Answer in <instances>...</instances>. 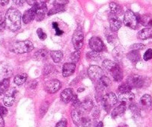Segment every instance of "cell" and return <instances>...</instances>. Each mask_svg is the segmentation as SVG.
Instances as JSON below:
<instances>
[{
  "label": "cell",
  "instance_id": "cell-1",
  "mask_svg": "<svg viewBox=\"0 0 152 127\" xmlns=\"http://www.w3.org/2000/svg\"><path fill=\"white\" fill-rule=\"evenodd\" d=\"M5 22L9 30L16 32L21 28V14L16 8H9L5 14Z\"/></svg>",
  "mask_w": 152,
  "mask_h": 127
},
{
  "label": "cell",
  "instance_id": "cell-2",
  "mask_svg": "<svg viewBox=\"0 0 152 127\" xmlns=\"http://www.w3.org/2000/svg\"><path fill=\"white\" fill-rule=\"evenodd\" d=\"M34 49V45L29 40L19 41L14 43L11 48V52L16 54H23L29 52Z\"/></svg>",
  "mask_w": 152,
  "mask_h": 127
},
{
  "label": "cell",
  "instance_id": "cell-3",
  "mask_svg": "<svg viewBox=\"0 0 152 127\" xmlns=\"http://www.w3.org/2000/svg\"><path fill=\"white\" fill-rule=\"evenodd\" d=\"M124 23L128 28H131L132 29H136L138 27L139 20L138 16L136 15L133 11L128 10L125 13L124 15Z\"/></svg>",
  "mask_w": 152,
  "mask_h": 127
},
{
  "label": "cell",
  "instance_id": "cell-4",
  "mask_svg": "<svg viewBox=\"0 0 152 127\" xmlns=\"http://www.w3.org/2000/svg\"><path fill=\"white\" fill-rule=\"evenodd\" d=\"M118 102V98L116 94L113 93H108L107 94L104 95L102 100V106H103L104 109L107 112L110 110L111 108L116 105Z\"/></svg>",
  "mask_w": 152,
  "mask_h": 127
},
{
  "label": "cell",
  "instance_id": "cell-5",
  "mask_svg": "<svg viewBox=\"0 0 152 127\" xmlns=\"http://www.w3.org/2000/svg\"><path fill=\"white\" fill-rule=\"evenodd\" d=\"M72 43L76 50H80L84 44V34L80 29L76 30L72 36Z\"/></svg>",
  "mask_w": 152,
  "mask_h": 127
},
{
  "label": "cell",
  "instance_id": "cell-6",
  "mask_svg": "<svg viewBox=\"0 0 152 127\" xmlns=\"http://www.w3.org/2000/svg\"><path fill=\"white\" fill-rule=\"evenodd\" d=\"M127 83L131 88H140L144 85L145 81L142 76L139 75H131L127 79Z\"/></svg>",
  "mask_w": 152,
  "mask_h": 127
},
{
  "label": "cell",
  "instance_id": "cell-7",
  "mask_svg": "<svg viewBox=\"0 0 152 127\" xmlns=\"http://www.w3.org/2000/svg\"><path fill=\"white\" fill-rule=\"evenodd\" d=\"M88 76L93 81H99L104 76L103 70L100 67L92 65L88 69Z\"/></svg>",
  "mask_w": 152,
  "mask_h": 127
},
{
  "label": "cell",
  "instance_id": "cell-8",
  "mask_svg": "<svg viewBox=\"0 0 152 127\" xmlns=\"http://www.w3.org/2000/svg\"><path fill=\"white\" fill-rule=\"evenodd\" d=\"M46 1H37V11L36 14L37 21H41L44 19L46 16V12H47V6H46Z\"/></svg>",
  "mask_w": 152,
  "mask_h": 127
},
{
  "label": "cell",
  "instance_id": "cell-9",
  "mask_svg": "<svg viewBox=\"0 0 152 127\" xmlns=\"http://www.w3.org/2000/svg\"><path fill=\"white\" fill-rule=\"evenodd\" d=\"M89 45H90V49L93 52L100 53V52H102L104 49V45L103 42L98 37H91L90 41H89Z\"/></svg>",
  "mask_w": 152,
  "mask_h": 127
},
{
  "label": "cell",
  "instance_id": "cell-10",
  "mask_svg": "<svg viewBox=\"0 0 152 127\" xmlns=\"http://www.w3.org/2000/svg\"><path fill=\"white\" fill-rule=\"evenodd\" d=\"M37 11V4H35V5H34V6H32L30 9L27 10V11L24 13V14L23 15V23H24L25 24H27V23H31L32 20H34V18L36 17Z\"/></svg>",
  "mask_w": 152,
  "mask_h": 127
},
{
  "label": "cell",
  "instance_id": "cell-11",
  "mask_svg": "<svg viewBox=\"0 0 152 127\" xmlns=\"http://www.w3.org/2000/svg\"><path fill=\"white\" fill-rule=\"evenodd\" d=\"M111 85V81L108 77L103 76L99 81H97V85H96V90L99 92L105 91L107 89L109 88Z\"/></svg>",
  "mask_w": 152,
  "mask_h": 127
},
{
  "label": "cell",
  "instance_id": "cell-12",
  "mask_svg": "<svg viewBox=\"0 0 152 127\" xmlns=\"http://www.w3.org/2000/svg\"><path fill=\"white\" fill-rule=\"evenodd\" d=\"M110 22V29L113 32L116 33V32L119 30V29L122 26V22L118 18L117 16L114 15V14H110L109 17Z\"/></svg>",
  "mask_w": 152,
  "mask_h": 127
},
{
  "label": "cell",
  "instance_id": "cell-13",
  "mask_svg": "<svg viewBox=\"0 0 152 127\" xmlns=\"http://www.w3.org/2000/svg\"><path fill=\"white\" fill-rule=\"evenodd\" d=\"M46 90L49 93H54L58 91L61 87V84L59 80L52 79L47 81L46 84Z\"/></svg>",
  "mask_w": 152,
  "mask_h": 127
},
{
  "label": "cell",
  "instance_id": "cell-14",
  "mask_svg": "<svg viewBox=\"0 0 152 127\" xmlns=\"http://www.w3.org/2000/svg\"><path fill=\"white\" fill-rule=\"evenodd\" d=\"M109 73L113 76V79L116 81H122L123 78V71L118 64H116L112 69L110 70Z\"/></svg>",
  "mask_w": 152,
  "mask_h": 127
},
{
  "label": "cell",
  "instance_id": "cell-15",
  "mask_svg": "<svg viewBox=\"0 0 152 127\" xmlns=\"http://www.w3.org/2000/svg\"><path fill=\"white\" fill-rule=\"evenodd\" d=\"M152 106V100L151 97L148 94H145L141 97L140 101V109L147 110Z\"/></svg>",
  "mask_w": 152,
  "mask_h": 127
},
{
  "label": "cell",
  "instance_id": "cell-16",
  "mask_svg": "<svg viewBox=\"0 0 152 127\" xmlns=\"http://www.w3.org/2000/svg\"><path fill=\"white\" fill-rule=\"evenodd\" d=\"M134 93L131 91L130 92H118V99L123 103H131L134 100Z\"/></svg>",
  "mask_w": 152,
  "mask_h": 127
},
{
  "label": "cell",
  "instance_id": "cell-17",
  "mask_svg": "<svg viewBox=\"0 0 152 127\" xmlns=\"http://www.w3.org/2000/svg\"><path fill=\"white\" fill-rule=\"evenodd\" d=\"M76 65L74 63H66L63 66V76L68 77L72 75L75 70Z\"/></svg>",
  "mask_w": 152,
  "mask_h": 127
},
{
  "label": "cell",
  "instance_id": "cell-18",
  "mask_svg": "<svg viewBox=\"0 0 152 127\" xmlns=\"http://www.w3.org/2000/svg\"><path fill=\"white\" fill-rule=\"evenodd\" d=\"M15 90H11V91L8 92L5 95L3 99V103L5 106L10 107L14 104V101H15Z\"/></svg>",
  "mask_w": 152,
  "mask_h": 127
},
{
  "label": "cell",
  "instance_id": "cell-19",
  "mask_svg": "<svg viewBox=\"0 0 152 127\" xmlns=\"http://www.w3.org/2000/svg\"><path fill=\"white\" fill-rule=\"evenodd\" d=\"M74 94H73V90L71 88H66L62 91L61 94V100L65 103H69L70 101H72Z\"/></svg>",
  "mask_w": 152,
  "mask_h": 127
},
{
  "label": "cell",
  "instance_id": "cell-20",
  "mask_svg": "<svg viewBox=\"0 0 152 127\" xmlns=\"http://www.w3.org/2000/svg\"><path fill=\"white\" fill-rule=\"evenodd\" d=\"M125 110H126V106H125V103H122V104L118 106L117 107H116L112 111L111 116H112V117L113 118H116V117L121 116V115H122L124 113H125Z\"/></svg>",
  "mask_w": 152,
  "mask_h": 127
},
{
  "label": "cell",
  "instance_id": "cell-21",
  "mask_svg": "<svg viewBox=\"0 0 152 127\" xmlns=\"http://www.w3.org/2000/svg\"><path fill=\"white\" fill-rule=\"evenodd\" d=\"M105 37H107V40L110 44L116 45V43L118 42V37L115 32H113L112 31L107 29L105 32Z\"/></svg>",
  "mask_w": 152,
  "mask_h": 127
},
{
  "label": "cell",
  "instance_id": "cell-22",
  "mask_svg": "<svg viewBox=\"0 0 152 127\" xmlns=\"http://www.w3.org/2000/svg\"><path fill=\"white\" fill-rule=\"evenodd\" d=\"M152 37V29L151 28H145L142 29L138 33V37L140 40H146Z\"/></svg>",
  "mask_w": 152,
  "mask_h": 127
},
{
  "label": "cell",
  "instance_id": "cell-23",
  "mask_svg": "<svg viewBox=\"0 0 152 127\" xmlns=\"http://www.w3.org/2000/svg\"><path fill=\"white\" fill-rule=\"evenodd\" d=\"M98 123L96 120L90 117H83L81 120V126L82 127H96Z\"/></svg>",
  "mask_w": 152,
  "mask_h": 127
},
{
  "label": "cell",
  "instance_id": "cell-24",
  "mask_svg": "<svg viewBox=\"0 0 152 127\" xmlns=\"http://www.w3.org/2000/svg\"><path fill=\"white\" fill-rule=\"evenodd\" d=\"M139 23L147 27H152V17L150 15H142L138 17Z\"/></svg>",
  "mask_w": 152,
  "mask_h": 127
},
{
  "label": "cell",
  "instance_id": "cell-25",
  "mask_svg": "<svg viewBox=\"0 0 152 127\" xmlns=\"http://www.w3.org/2000/svg\"><path fill=\"white\" fill-rule=\"evenodd\" d=\"M72 119L73 123L75 124L77 126H79L81 125V120H82V117H81V113L78 110H72L71 113Z\"/></svg>",
  "mask_w": 152,
  "mask_h": 127
},
{
  "label": "cell",
  "instance_id": "cell-26",
  "mask_svg": "<svg viewBox=\"0 0 152 127\" xmlns=\"http://www.w3.org/2000/svg\"><path fill=\"white\" fill-rule=\"evenodd\" d=\"M110 8L111 14L117 16V17L122 14V7L118 5V4L115 3V2H110Z\"/></svg>",
  "mask_w": 152,
  "mask_h": 127
},
{
  "label": "cell",
  "instance_id": "cell-27",
  "mask_svg": "<svg viewBox=\"0 0 152 127\" xmlns=\"http://www.w3.org/2000/svg\"><path fill=\"white\" fill-rule=\"evenodd\" d=\"M34 57V58L37 61H44L48 57L47 50L43 49H39V50H37L35 52Z\"/></svg>",
  "mask_w": 152,
  "mask_h": 127
},
{
  "label": "cell",
  "instance_id": "cell-28",
  "mask_svg": "<svg viewBox=\"0 0 152 127\" xmlns=\"http://www.w3.org/2000/svg\"><path fill=\"white\" fill-rule=\"evenodd\" d=\"M140 57L141 56H140V54L138 51L132 50L127 54V58L134 63L138 62L140 60Z\"/></svg>",
  "mask_w": 152,
  "mask_h": 127
},
{
  "label": "cell",
  "instance_id": "cell-29",
  "mask_svg": "<svg viewBox=\"0 0 152 127\" xmlns=\"http://www.w3.org/2000/svg\"><path fill=\"white\" fill-rule=\"evenodd\" d=\"M81 107L84 109L86 112H90L92 109L94 107V105H93V100H90V99L87 98L85 100H84V101L81 103Z\"/></svg>",
  "mask_w": 152,
  "mask_h": 127
},
{
  "label": "cell",
  "instance_id": "cell-30",
  "mask_svg": "<svg viewBox=\"0 0 152 127\" xmlns=\"http://www.w3.org/2000/svg\"><path fill=\"white\" fill-rule=\"evenodd\" d=\"M113 56L118 62H121L123 58V51L120 47H116L113 50Z\"/></svg>",
  "mask_w": 152,
  "mask_h": 127
},
{
  "label": "cell",
  "instance_id": "cell-31",
  "mask_svg": "<svg viewBox=\"0 0 152 127\" xmlns=\"http://www.w3.org/2000/svg\"><path fill=\"white\" fill-rule=\"evenodd\" d=\"M51 57H52V60L54 61V62L58 63L62 60L63 56H64V54L61 51H51L50 52Z\"/></svg>",
  "mask_w": 152,
  "mask_h": 127
},
{
  "label": "cell",
  "instance_id": "cell-32",
  "mask_svg": "<svg viewBox=\"0 0 152 127\" xmlns=\"http://www.w3.org/2000/svg\"><path fill=\"white\" fill-rule=\"evenodd\" d=\"M27 74H19V75L16 76L15 78H14V83L16 84H17V85H22V84L26 82V81L27 80Z\"/></svg>",
  "mask_w": 152,
  "mask_h": 127
},
{
  "label": "cell",
  "instance_id": "cell-33",
  "mask_svg": "<svg viewBox=\"0 0 152 127\" xmlns=\"http://www.w3.org/2000/svg\"><path fill=\"white\" fill-rule=\"evenodd\" d=\"M87 57V59L89 60L90 61H99L101 60V55L99 52H89L86 55Z\"/></svg>",
  "mask_w": 152,
  "mask_h": 127
},
{
  "label": "cell",
  "instance_id": "cell-34",
  "mask_svg": "<svg viewBox=\"0 0 152 127\" xmlns=\"http://www.w3.org/2000/svg\"><path fill=\"white\" fill-rule=\"evenodd\" d=\"M10 85V79H4L1 82H0V95L5 93L8 89Z\"/></svg>",
  "mask_w": 152,
  "mask_h": 127
},
{
  "label": "cell",
  "instance_id": "cell-35",
  "mask_svg": "<svg viewBox=\"0 0 152 127\" xmlns=\"http://www.w3.org/2000/svg\"><path fill=\"white\" fill-rule=\"evenodd\" d=\"M129 109L134 117H140V108L138 105L132 103V104L130 105Z\"/></svg>",
  "mask_w": 152,
  "mask_h": 127
},
{
  "label": "cell",
  "instance_id": "cell-36",
  "mask_svg": "<svg viewBox=\"0 0 152 127\" xmlns=\"http://www.w3.org/2000/svg\"><path fill=\"white\" fill-rule=\"evenodd\" d=\"M116 65V63L113 62V61H110V60H105V61H103L102 66H103V68L106 70V71H107V72L109 73L110 70Z\"/></svg>",
  "mask_w": 152,
  "mask_h": 127
},
{
  "label": "cell",
  "instance_id": "cell-37",
  "mask_svg": "<svg viewBox=\"0 0 152 127\" xmlns=\"http://www.w3.org/2000/svg\"><path fill=\"white\" fill-rule=\"evenodd\" d=\"M80 56H81V52H80V50H75L71 54V55H70V59L75 64V63L78 62L79 61Z\"/></svg>",
  "mask_w": 152,
  "mask_h": 127
},
{
  "label": "cell",
  "instance_id": "cell-38",
  "mask_svg": "<svg viewBox=\"0 0 152 127\" xmlns=\"http://www.w3.org/2000/svg\"><path fill=\"white\" fill-rule=\"evenodd\" d=\"M49 104L48 102H44V103H42V105L40 106V117L44 116V115L46 113L48 109H49Z\"/></svg>",
  "mask_w": 152,
  "mask_h": 127
},
{
  "label": "cell",
  "instance_id": "cell-39",
  "mask_svg": "<svg viewBox=\"0 0 152 127\" xmlns=\"http://www.w3.org/2000/svg\"><path fill=\"white\" fill-rule=\"evenodd\" d=\"M131 87H130L129 84L127 82L123 83L122 84H121L120 86L118 88V92H130L131 90Z\"/></svg>",
  "mask_w": 152,
  "mask_h": 127
},
{
  "label": "cell",
  "instance_id": "cell-40",
  "mask_svg": "<svg viewBox=\"0 0 152 127\" xmlns=\"http://www.w3.org/2000/svg\"><path fill=\"white\" fill-rule=\"evenodd\" d=\"M54 70H55V68H54V67L52 66V65H46V66H45V68H43V74H44L45 76L50 75V74L53 73Z\"/></svg>",
  "mask_w": 152,
  "mask_h": 127
},
{
  "label": "cell",
  "instance_id": "cell-41",
  "mask_svg": "<svg viewBox=\"0 0 152 127\" xmlns=\"http://www.w3.org/2000/svg\"><path fill=\"white\" fill-rule=\"evenodd\" d=\"M65 11V8H60V7H54L53 8H52L51 10H49V13H48V15L51 16L52 14H55L57 13L62 12V11Z\"/></svg>",
  "mask_w": 152,
  "mask_h": 127
},
{
  "label": "cell",
  "instance_id": "cell-42",
  "mask_svg": "<svg viewBox=\"0 0 152 127\" xmlns=\"http://www.w3.org/2000/svg\"><path fill=\"white\" fill-rule=\"evenodd\" d=\"M12 73H13V71H12V69H11V68H10V67L8 66H6L3 68V75L5 77V79H9L8 77L11 76Z\"/></svg>",
  "mask_w": 152,
  "mask_h": 127
},
{
  "label": "cell",
  "instance_id": "cell-43",
  "mask_svg": "<svg viewBox=\"0 0 152 127\" xmlns=\"http://www.w3.org/2000/svg\"><path fill=\"white\" fill-rule=\"evenodd\" d=\"M69 3V1H64V0H57L53 2L54 7H60V8H64L66 5Z\"/></svg>",
  "mask_w": 152,
  "mask_h": 127
},
{
  "label": "cell",
  "instance_id": "cell-44",
  "mask_svg": "<svg viewBox=\"0 0 152 127\" xmlns=\"http://www.w3.org/2000/svg\"><path fill=\"white\" fill-rule=\"evenodd\" d=\"M37 34L38 37H39V38L42 40H46V37H47V35H46V33H45L44 32H43V29H40V28L37 30Z\"/></svg>",
  "mask_w": 152,
  "mask_h": 127
},
{
  "label": "cell",
  "instance_id": "cell-45",
  "mask_svg": "<svg viewBox=\"0 0 152 127\" xmlns=\"http://www.w3.org/2000/svg\"><path fill=\"white\" fill-rule=\"evenodd\" d=\"M100 114H101V111L100 109H99V108L98 107V106L95 107L94 109H93V112H92V116H93V119L97 120L98 118H99Z\"/></svg>",
  "mask_w": 152,
  "mask_h": 127
},
{
  "label": "cell",
  "instance_id": "cell-46",
  "mask_svg": "<svg viewBox=\"0 0 152 127\" xmlns=\"http://www.w3.org/2000/svg\"><path fill=\"white\" fill-rule=\"evenodd\" d=\"M144 48H145V45L142 44V43H135V44H133L132 46H131V49L134 51L142 50V49H143Z\"/></svg>",
  "mask_w": 152,
  "mask_h": 127
},
{
  "label": "cell",
  "instance_id": "cell-47",
  "mask_svg": "<svg viewBox=\"0 0 152 127\" xmlns=\"http://www.w3.org/2000/svg\"><path fill=\"white\" fill-rule=\"evenodd\" d=\"M143 58L145 61H149L152 58V49H148L145 52L144 55H143Z\"/></svg>",
  "mask_w": 152,
  "mask_h": 127
},
{
  "label": "cell",
  "instance_id": "cell-48",
  "mask_svg": "<svg viewBox=\"0 0 152 127\" xmlns=\"http://www.w3.org/2000/svg\"><path fill=\"white\" fill-rule=\"evenodd\" d=\"M72 101V105L74 106V107L78 108V107H79V106H81V102L78 100V97H77V96H75V95H74V97H73Z\"/></svg>",
  "mask_w": 152,
  "mask_h": 127
},
{
  "label": "cell",
  "instance_id": "cell-49",
  "mask_svg": "<svg viewBox=\"0 0 152 127\" xmlns=\"http://www.w3.org/2000/svg\"><path fill=\"white\" fill-rule=\"evenodd\" d=\"M5 26V17H3V14L2 12H0V30H3Z\"/></svg>",
  "mask_w": 152,
  "mask_h": 127
},
{
  "label": "cell",
  "instance_id": "cell-50",
  "mask_svg": "<svg viewBox=\"0 0 152 127\" xmlns=\"http://www.w3.org/2000/svg\"><path fill=\"white\" fill-rule=\"evenodd\" d=\"M52 26H53V28L55 29V31H56L57 35H61L64 33V32H63V31H61V29H60L59 26H58V24L57 23H53V24H52Z\"/></svg>",
  "mask_w": 152,
  "mask_h": 127
},
{
  "label": "cell",
  "instance_id": "cell-51",
  "mask_svg": "<svg viewBox=\"0 0 152 127\" xmlns=\"http://www.w3.org/2000/svg\"><path fill=\"white\" fill-rule=\"evenodd\" d=\"M7 114H8V110H7L6 108L0 106V116L3 117L6 116Z\"/></svg>",
  "mask_w": 152,
  "mask_h": 127
},
{
  "label": "cell",
  "instance_id": "cell-52",
  "mask_svg": "<svg viewBox=\"0 0 152 127\" xmlns=\"http://www.w3.org/2000/svg\"><path fill=\"white\" fill-rule=\"evenodd\" d=\"M56 127H67V121L66 119L61 120L57 123Z\"/></svg>",
  "mask_w": 152,
  "mask_h": 127
},
{
  "label": "cell",
  "instance_id": "cell-53",
  "mask_svg": "<svg viewBox=\"0 0 152 127\" xmlns=\"http://www.w3.org/2000/svg\"><path fill=\"white\" fill-rule=\"evenodd\" d=\"M37 86V81L36 80H34V81H31V84L30 85L31 88L34 89V88H36Z\"/></svg>",
  "mask_w": 152,
  "mask_h": 127
},
{
  "label": "cell",
  "instance_id": "cell-54",
  "mask_svg": "<svg viewBox=\"0 0 152 127\" xmlns=\"http://www.w3.org/2000/svg\"><path fill=\"white\" fill-rule=\"evenodd\" d=\"M14 3H16V5H19V6H23V3H24V1H14Z\"/></svg>",
  "mask_w": 152,
  "mask_h": 127
},
{
  "label": "cell",
  "instance_id": "cell-55",
  "mask_svg": "<svg viewBox=\"0 0 152 127\" xmlns=\"http://www.w3.org/2000/svg\"><path fill=\"white\" fill-rule=\"evenodd\" d=\"M5 126V121H4L3 117L0 116V127Z\"/></svg>",
  "mask_w": 152,
  "mask_h": 127
},
{
  "label": "cell",
  "instance_id": "cell-56",
  "mask_svg": "<svg viewBox=\"0 0 152 127\" xmlns=\"http://www.w3.org/2000/svg\"><path fill=\"white\" fill-rule=\"evenodd\" d=\"M9 2V1L8 0H0V5H6Z\"/></svg>",
  "mask_w": 152,
  "mask_h": 127
},
{
  "label": "cell",
  "instance_id": "cell-57",
  "mask_svg": "<svg viewBox=\"0 0 152 127\" xmlns=\"http://www.w3.org/2000/svg\"><path fill=\"white\" fill-rule=\"evenodd\" d=\"M26 2H27V3H28V5L34 6L36 4L37 1H31V0H28V1H26Z\"/></svg>",
  "mask_w": 152,
  "mask_h": 127
},
{
  "label": "cell",
  "instance_id": "cell-58",
  "mask_svg": "<svg viewBox=\"0 0 152 127\" xmlns=\"http://www.w3.org/2000/svg\"><path fill=\"white\" fill-rule=\"evenodd\" d=\"M96 127H103V123H102V122L99 123H98V125H97V126H96Z\"/></svg>",
  "mask_w": 152,
  "mask_h": 127
},
{
  "label": "cell",
  "instance_id": "cell-59",
  "mask_svg": "<svg viewBox=\"0 0 152 127\" xmlns=\"http://www.w3.org/2000/svg\"><path fill=\"white\" fill-rule=\"evenodd\" d=\"M84 87H81V88H79L78 90V92H81V91H84Z\"/></svg>",
  "mask_w": 152,
  "mask_h": 127
},
{
  "label": "cell",
  "instance_id": "cell-60",
  "mask_svg": "<svg viewBox=\"0 0 152 127\" xmlns=\"http://www.w3.org/2000/svg\"><path fill=\"white\" fill-rule=\"evenodd\" d=\"M120 127H128V126L125 125V126H120Z\"/></svg>",
  "mask_w": 152,
  "mask_h": 127
}]
</instances>
